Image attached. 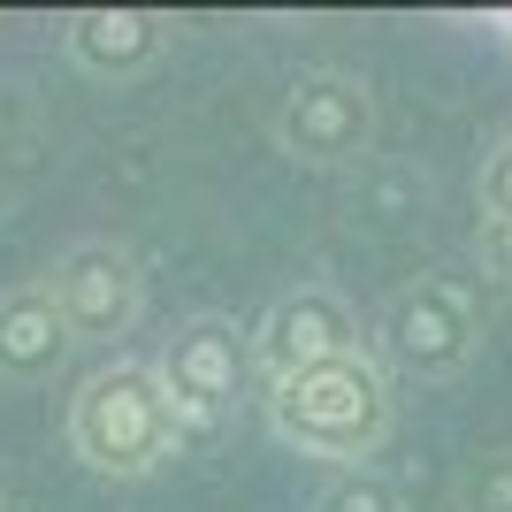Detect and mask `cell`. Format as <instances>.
Instances as JSON below:
<instances>
[{"label": "cell", "instance_id": "cell-1", "mask_svg": "<svg viewBox=\"0 0 512 512\" xmlns=\"http://www.w3.org/2000/svg\"><path fill=\"white\" fill-rule=\"evenodd\" d=\"M268 428L276 444H291L299 459H329V467H367L383 451L390 421H398V398H390V367L375 352H352V360L306 367L291 383H268Z\"/></svg>", "mask_w": 512, "mask_h": 512}, {"label": "cell", "instance_id": "cell-2", "mask_svg": "<svg viewBox=\"0 0 512 512\" xmlns=\"http://www.w3.org/2000/svg\"><path fill=\"white\" fill-rule=\"evenodd\" d=\"M176 436H184V421H176L169 390L138 360L92 367L77 383V398H69V451L107 482H138V474L169 467Z\"/></svg>", "mask_w": 512, "mask_h": 512}, {"label": "cell", "instance_id": "cell-3", "mask_svg": "<svg viewBox=\"0 0 512 512\" xmlns=\"http://www.w3.org/2000/svg\"><path fill=\"white\" fill-rule=\"evenodd\" d=\"M367 352L406 383H444L482 352V306L451 276H413L383 299V314L367 329Z\"/></svg>", "mask_w": 512, "mask_h": 512}, {"label": "cell", "instance_id": "cell-4", "mask_svg": "<svg viewBox=\"0 0 512 512\" xmlns=\"http://www.w3.org/2000/svg\"><path fill=\"white\" fill-rule=\"evenodd\" d=\"M153 375H161V390H169V406H176V421H184V428L230 421L237 398H245L253 375H260L253 329H237V321H222V314H192L169 344H161Z\"/></svg>", "mask_w": 512, "mask_h": 512}, {"label": "cell", "instance_id": "cell-5", "mask_svg": "<svg viewBox=\"0 0 512 512\" xmlns=\"http://www.w3.org/2000/svg\"><path fill=\"white\" fill-rule=\"evenodd\" d=\"M276 146L306 169H344L375 146V92L352 69H306L276 100Z\"/></svg>", "mask_w": 512, "mask_h": 512}, {"label": "cell", "instance_id": "cell-6", "mask_svg": "<svg viewBox=\"0 0 512 512\" xmlns=\"http://www.w3.org/2000/svg\"><path fill=\"white\" fill-rule=\"evenodd\" d=\"M46 291H54V306H62V321H69L77 344H115V337L138 329V314H146V268H138V253L115 245V237L69 245V253L54 260Z\"/></svg>", "mask_w": 512, "mask_h": 512}, {"label": "cell", "instance_id": "cell-7", "mask_svg": "<svg viewBox=\"0 0 512 512\" xmlns=\"http://www.w3.org/2000/svg\"><path fill=\"white\" fill-rule=\"evenodd\" d=\"M352 352H367L360 314H352L329 283H299V291H283V299L253 321V360H260L268 383H291L306 367L352 360Z\"/></svg>", "mask_w": 512, "mask_h": 512}, {"label": "cell", "instance_id": "cell-8", "mask_svg": "<svg viewBox=\"0 0 512 512\" xmlns=\"http://www.w3.org/2000/svg\"><path fill=\"white\" fill-rule=\"evenodd\" d=\"M161 46H169V16H153V8H77L62 23V54L85 77H107V85L153 69Z\"/></svg>", "mask_w": 512, "mask_h": 512}, {"label": "cell", "instance_id": "cell-9", "mask_svg": "<svg viewBox=\"0 0 512 512\" xmlns=\"http://www.w3.org/2000/svg\"><path fill=\"white\" fill-rule=\"evenodd\" d=\"M69 321L54 306L46 283H16V291H0V383H39L54 375L69 352Z\"/></svg>", "mask_w": 512, "mask_h": 512}, {"label": "cell", "instance_id": "cell-10", "mask_svg": "<svg viewBox=\"0 0 512 512\" xmlns=\"http://www.w3.org/2000/svg\"><path fill=\"white\" fill-rule=\"evenodd\" d=\"M314 512H406V497L390 490V474H375V467H344V474H329V482H321Z\"/></svg>", "mask_w": 512, "mask_h": 512}, {"label": "cell", "instance_id": "cell-11", "mask_svg": "<svg viewBox=\"0 0 512 512\" xmlns=\"http://www.w3.org/2000/svg\"><path fill=\"white\" fill-rule=\"evenodd\" d=\"M474 199H482V222H512V130L482 153V176H474Z\"/></svg>", "mask_w": 512, "mask_h": 512}, {"label": "cell", "instance_id": "cell-12", "mask_svg": "<svg viewBox=\"0 0 512 512\" xmlns=\"http://www.w3.org/2000/svg\"><path fill=\"white\" fill-rule=\"evenodd\" d=\"M467 512H512V451L467 482Z\"/></svg>", "mask_w": 512, "mask_h": 512}, {"label": "cell", "instance_id": "cell-13", "mask_svg": "<svg viewBox=\"0 0 512 512\" xmlns=\"http://www.w3.org/2000/svg\"><path fill=\"white\" fill-rule=\"evenodd\" d=\"M474 253H482L490 283H505V291H512V222H482V230H474Z\"/></svg>", "mask_w": 512, "mask_h": 512}, {"label": "cell", "instance_id": "cell-14", "mask_svg": "<svg viewBox=\"0 0 512 512\" xmlns=\"http://www.w3.org/2000/svg\"><path fill=\"white\" fill-rule=\"evenodd\" d=\"M0 512H8V505H0Z\"/></svg>", "mask_w": 512, "mask_h": 512}]
</instances>
